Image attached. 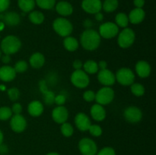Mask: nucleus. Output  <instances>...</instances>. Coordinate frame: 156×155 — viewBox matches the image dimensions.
Wrapping results in <instances>:
<instances>
[{
  "label": "nucleus",
  "instance_id": "19",
  "mask_svg": "<svg viewBox=\"0 0 156 155\" xmlns=\"http://www.w3.org/2000/svg\"><path fill=\"white\" fill-rule=\"evenodd\" d=\"M146 17V12L143 9L140 8H135L130 11L128 18H129V23L132 24H139L143 22Z\"/></svg>",
  "mask_w": 156,
  "mask_h": 155
},
{
  "label": "nucleus",
  "instance_id": "40",
  "mask_svg": "<svg viewBox=\"0 0 156 155\" xmlns=\"http://www.w3.org/2000/svg\"><path fill=\"white\" fill-rule=\"evenodd\" d=\"M66 97L64 94H59L58 95H55L54 103L57 106H63L64 103H66Z\"/></svg>",
  "mask_w": 156,
  "mask_h": 155
},
{
  "label": "nucleus",
  "instance_id": "29",
  "mask_svg": "<svg viewBox=\"0 0 156 155\" xmlns=\"http://www.w3.org/2000/svg\"><path fill=\"white\" fill-rule=\"evenodd\" d=\"M129 23L128 15L124 12H119L115 16V24L118 26V27H122V28L127 27Z\"/></svg>",
  "mask_w": 156,
  "mask_h": 155
},
{
  "label": "nucleus",
  "instance_id": "30",
  "mask_svg": "<svg viewBox=\"0 0 156 155\" xmlns=\"http://www.w3.org/2000/svg\"><path fill=\"white\" fill-rule=\"evenodd\" d=\"M36 5L44 10H51L55 7L56 0H35Z\"/></svg>",
  "mask_w": 156,
  "mask_h": 155
},
{
  "label": "nucleus",
  "instance_id": "28",
  "mask_svg": "<svg viewBox=\"0 0 156 155\" xmlns=\"http://www.w3.org/2000/svg\"><path fill=\"white\" fill-rule=\"evenodd\" d=\"M118 0H105L102 2V9L107 13L114 12L118 9Z\"/></svg>",
  "mask_w": 156,
  "mask_h": 155
},
{
  "label": "nucleus",
  "instance_id": "7",
  "mask_svg": "<svg viewBox=\"0 0 156 155\" xmlns=\"http://www.w3.org/2000/svg\"><path fill=\"white\" fill-rule=\"evenodd\" d=\"M119 27L115 23L111 21H107L100 25L98 33L101 37L104 39H112L118 35Z\"/></svg>",
  "mask_w": 156,
  "mask_h": 155
},
{
  "label": "nucleus",
  "instance_id": "50",
  "mask_svg": "<svg viewBox=\"0 0 156 155\" xmlns=\"http://www.w3.org/2000/svg\"><path fill=\"white\" fill-rule=\"evenodd\" d=\"M3 139H4V135H3L2 132V131L0 130V144H2Z\"/></svg>",
  "mask_w": 156,
  "mask_h": 155
},
{
  "label": "nucleus",
  "instance_id": "21",
  "mask_svg": "<svg viewBox=\"0 0 156 155\" xmlns=\"http://www.w3.org/2000/svg\"><path fill=\"white\" fill-rule=\"evenodd\" d=\"M16 74L13 67L10 65H4L0 68V80L4 82L13 81L16 77Z\"/></svg>",
  "mask_w": 156,
  "mask_h": 155
},
{
  "label": "nucleus",
  "instance_id": "6",
  "mask_svg": "<svg viewBox=\"0 0 156 155\" xmlns=\"http://www.w3.org/2000/svg\"><path fill=\"white\" fill-rule=\"evenodd\" d=\"M116 81L123 86H130L134 83L136 75L133 71L129 68H121L115 74Z\"/></svg>",
  "mask_w": 156,
  "mask_h": 155
},
{
  "label": "nucleus",
  "instance_id": "35",
  "mask_svg": "<svg viewBox=\"0 0 156 155\" xmlns=\"http://www.w3.org/2000/svg\"><path fill=\"white\" fill-rule=\"evenodd\" d=\"M88 131H89L90 134H91L92 136L94 137H99L102 135V132H103V130H102L101 127L99 125H91V126L88 129Z\"/></svg>",
  "mask_w": 156,
  "mask_h": 155
},
{
  "label": "nucleus",
  "instance_id": "34",
  "mask_svg": "<svg viewBox=\"0 0 156 155\" xmlns=\"http://www.w3.org/2000/svg\"><path fill=\"white\" fill-rule=\"evenodd\" d=\"M14 69L16 73H24L28 68V64L24 60H19L14 65Z\"/></svg>",
  "mask_w": 156,
  "mask_h": 155
},
{
  "label": "nucleus",
  "instance_id": "17",
  "mask_svg": "<svg viewBox=\"0 0 156 155\" xmlns=\"http://www.w3.org/2000/svg\"><path fill=\"white\" fill-rule=\"evenodd\" d=\"M54 8L56 9V12L59 15L64 17V18L71 15L73 13V11H74L73 5L69 2L63 1V0L56 3V5H55Z\"/></svg>",
  "mask_w": 156,
  "mask_h": 155
},
{
  "label": "nucleus",
  "instance_id": "3",
  "mask_svg": "<svg viewBox=\"0 0 156 155\" xmlns=\"http://www.w3.org/2000/svg\"><path fill=\"white\" fill-rule=\"evenodd\" d=\"M53 28L58 35L62 37L70 36L73 31V24L64 17H59L53 21Z\"/></svg>",
  "mask_w": 156,
  "mask_h": 155
},
{
  "label": "nucleus",
  "instance_id": "26",
  "mask_svg": "<svg viewBox=\"0 0 156 155\" xmlns=\"http://www.w3.org/2000/svg\"><path fill=\"white\" fill-rule=\"evenodd\" d=\"M28 18L30 20V22L36 25H39L41 24L44 21L45 17L43 12H40V11L33 10L30 12H29Z\"/></svg>",
  "mask_w": 156,
  "mask_h": 155
},
{
  "label": "nucleus",
  "instance_id": "8",
  "mask_svg": "<svg viewBox=\"0 0 156 155\" xmlns=\"http://www.w3.org/2000/svg\"><path fill=\"white\" fill-rule=\"evenodd\" d=\"M114 91L111 87L104 86L95 94V100L98 104L105 106L110 104L114 100Z\"/></svg>",
  "mask_w": 156,
  "mask_h": 155
},
{
  "label": "nucleus",
  "instance_id": "23",
  "mask_svg": "<svg viewBox=\"0 0 156 155\" xmlns=\"http://www.w3.org/2000/svg\"><path fill=\"white\" fill-rule=\"evenodd\" d=\"M29 63L32 68H36V69L41 68L44 66L45 63V57L42 53L39 52L34 53L29 59Z\"/></svg>",
  "mask_w": 156,
  "mask_h": 155
},
{
  "label": "nucleus",
  "instance_id": "44",
  "mask_svg": "<svg viewBox=\"0 0 156 155\" xmlns=\"http://www.w3.org/2000/svg\"><path fill=\"white\" fill-rule=\"evenodd\" d=\"M145 3H146L145 0H133V5L136 8L143 9V6L145 5Z\"/></svg>",
  "mask_w": 156,
  "mask_h": 155
},
{
  "label": "nucleus",
  "instance_id": "10",
  "mask_svg": "<svg viewBox=\"0 0 156 155\" xmlns=\"http://www.w3.org/2000/svg\"><path fill=\"white\" fill-rule=\"evenodd\" d=\"M123 116L128 122L137 123L140 122L143 119V112L137 106H130L124 109Z\"/></svg>",
  "mask_w": 156,
  "mask_h": 155
},
{
  "label": "nucleus",
  "instance_id": "33",
  "mask_svg": "<svg viewBox=\"0 0 156 155\" xmlns=\"http://www.w3.org/2000/svg\"><path fill=\"white\" fill-rule=\"evenodd\" d=\"M12 109L9 106H2L0 107V120L2 121H6L11 119L12 116Z\"/></svg>",
  "mask_w": 156,
  "mask_h": 155
},
{
  "label": "nucleus",
  "instance_id": "38",
  "mask_svg": "<svg viewBox=\"0 0 156 155\" xmlns=\"http://www.w3.org/2000/svg\"><path fill=\"white\" fill-rule=\"evenodd\" d=\"M96 155H116V151L113 147H105L97 152Z\"/></svg>",
  "mask_w": 156,
  "mask_h": 155
},
{
  "label": "nucleus",
  "instance_id": "53",
  "mask_svg": "<svg viewBox=\"0 0 156 155\" xmlns=\"http://www.w3.org/2000/svg\"><path fill=\"white\" fill-rule=\"evenodd\" d=\"M1 57H2V52L0 51V59H1Z\"/></svg>",
  "mask_w": 156,
  "mask_h": 155
},
{
  "label": "nucleus",
  "instance_id": "37",
  "mask_svg": "<svg viewBox=\"0 0 156 155\" xmlns=\"http://www.w3.org/2000/svg\"><path fill=\"white\" fill-rule=\"evenodd\" d=\"M54 98L55 94L52 91H47L44 93V100L46 104L52 105L53 103H54Z\"/></svg>",
  "mask_w": 156,
  "mask_h": 155
},
{
  "label": "nucleus",
  "instance_id": "48",
  "mask_svg": "<svg viewBox=\"0 0 156 155\" xmlns=\"http://www.w3.org/2000/svg\"><path fill=\"white\" fill-rule=\"evenodd\" d=\"M8 150H9V149H8V147L5 144H0V153H2V154H5L8 152Z\"/></svg>",
  "mask_w": 156,
  "mask_h": 155
},
{
  "label": "nucleus",
  "instance_id": "11",
  "mask_svg": "<svg viewBox=\"0 0 156 155\" xmlns=\"http://www.w3.org/2000/svg\"><path fill=\"white\" fill-rule=\"evenodd\" d=\"M10 127L15 133H21L27 127V120L22 115H12L10 120Z\"/></svg>",
  "mask_w": 156,
  "mask_h": 155
},
{
  "label": "nucleus",
  "instance_id": "20",
  "mask_svg": "<svg viewBox=\"0 0 156 155\" xmlns=\"http://www.w3.org/2000/svg\"><path fill=\"white\" fill-rule=\"evenodd\" d=\"M90 114L93 119L97 122H102L106 118V110L104 108V106L98 103H95L91 106Z\"/></svg>",
  "mask_w": 156,
  "mask_h": 155
},
{
  "label": "nucleus",
  "instance_id": "32",
  "mask_svg": "<svg viewBox=\"0 0 156 155\" xmlns=\"http://www.w3.org/2000/svg\"><path fill=\"white\" fill-rule=\"evenodd\" d=\"M60 131L62 135L66 137V138L71 137L73 135V133H74V129H73V126L70 123L66 122L61 124Z\"/></svg>",
  "mask_w": 156,
  "mask_h": 155
},
{
  "label": "nucleus",
  "instance_id": "5",
  "mask_svg": "<svg viewBox=\"0 0 156 155\" xmlns=\"http://www.w3.org/2000/svg\"><path fill=\"white\" fill-rule=\"evenodd\" d=\"M72 84L78 88H87L90 84V78L84 70H75L70 77Z\"/></svg>",
  "mask_w": 156,
  "mask_h": 155
},
{
  "label": "nucleus",
  "instance_id": "39",
  "mask_svg": "<svg viewBox=\"0 0 156 155\" xmlns=\"http://www.w3.org/2000/svg\"><path fill=\"white\" fill-rule=\"evenodd\" d=\"M83 98L86 102H92L95 100V93L93 91L88 90L83 94Z\"/></svg>",
  "mask_w": 156,
  "mask_h": 155
},
{
  "label": "nucleus",
  "instance_id": "2",
  "mask_svg": "<svg viewBox=\"0 0 156 155\" xmlns=\"http://www.w3.org/2000/svg\"><path fill=\"white\" fill-rule=\"evenodd\" d=\"M21 47V41L15 35L6 36L1 42V50L4 54L11 56L18 53Z\"/></svg>",
  "mask_w": 156,
  "mask_h": 155
},
{
  "label": "nucleus",
  "instance_id": "22",
  "mask_svg": "<svg viewBox=\"0 0 156 155\" xmlns=\"http://www.w3.org/2000/svg\"><path fill=\"white\" fill-rule=\"evenodd\" d=\"M44 107L43 103L40 100H33L27 106V112L30 115L33 117H38L44 112Z\"/></svg>",
  "mask_w": 156,
  "mask_h": 155
},
{
  "label": "nucleus",
  "instance_id": "41",
  "mask_svg": "<svg viewBox=\"0 0 156 155\" xmlns=\"http://www.w3.org/2000/svg\"><path fill=\"white\" fill-rule=\"evenodd\" d=\"M11 109H12V114H14V115H19V114H21V112H22L23 108L21 103H15L12 105Z\"/></svg>",
  "mask_w": 156,
  "mask_h": 155
},
{
  "label": "nucleus",
  "instance_id": "51",
  "mask_svg": "<svg viewBox=\"0 0 156 155\" xmlns=\"http://www.w3.org/2000/svg\"><path fill=\"white\" fill-rule=\"evenodd\" d=\"M5 24L2 22V21H0V30H2V29H4Z\"/></svg>",
  "mask_w": 156,
  "mask_h": 155
},
{
  "label": "nucleus",
  "instance_id": "52",
  "mask_svg": "<svg viewBox=\"0 0 156 155\" xmlns=\"http://www.w3.org/2000/svg\"><path fill=\"white\" fill-rule=\"evenodd\" d=\"M46 155H60V154L58 153H56V152H50V153H47Z\"/></svg>",
  "mask_w": 156,
  "mask_h": 155
},
{
  "label": "nucleus",
  "instance_id": "4",
  "mask_svg": "<svg viewBox=\"0 0 156 155\" xmlns=\"http://www.w3.org/2000/svg\"><path fill=\"white\" fill-rule=\"evenodd\" d=\"M136 33L133 29L125 27L117 35V44L122 49L129 48L134 43Z\"/></svg>",
  "mask_w": 156,
  "mask_h": 155
},
{
  "label": "nucleus",
  "instance_id": "18",
  "mask_svg": "<svg viewBox=\"0 0 156 155\" xmlns=\"http://www.w3.org/2000/svg\"><path fill=\"white\" fill-rule=\"evenodd\" d=\"M135 70L139 77L141 78H146L150 75L152 68H151V65H149V62L144 60H141L139 61L136 64Z\"/></svg>",
  "mask_w": 156,
  "mask_h": 155
},
{
  "label": "nucleus",
  "instance_id": "15",
  "mask_svg": "<svg viewBox=\"0 0 156 155\" xmlns=\"http://www.w3.org/2000/svg\"><path fill=\"white\" fill-rule=\"evenodd\" d=\"M0 20L5 24V25L14 27L17 26L21 22V16L15 12H8L5 13L0 14Z\"/></svg>",
  "mask_w": 156,
  "mask_h": 155
},
{
  "label": "nucleus",
  "instance_id": "49",
  "mask_svg": "<svg viewBox=\"0 0 156 155\" xmlns=\"http://www.w3.org/2000/svg\"><path fill=\"white\" fill-rule=\"evenodd\" d=\"M94 17H95V19L97 20L98 21H102L104 19V15L101 12L94 14Z\"/></svg>",
  "mask_w": 156,
  "mask_h": 155
},
{
  "label": "nucleus",
  "instance_id": "36",
  "mask_svg": "<svg viewBox=\"0 0 156 155\" xmlns=\"http://www.w3.org/2000/svg\"><path fill=\"white\" fill-rule=\"evenodd\" d=\"M9 98L12 101H16L20 97V91L17 88H12L8 90Z\"/></svg>",
  "mask_w": 156,
  "mask_h": 155
},
{
  "label": "nucleus",
  "instance_id": "47",
  "mask_svg": "<svg viewBox=\"0 0 156 155\" xmlns=\"http://www.w3.org/2000/svg\"><path fill=\"white\" fill-rule=\"evenodd\" d=\"M98 68L100 70H104L108 68V63H107L106 61H100V62L98 63Z\"/></svg>",
  "mask_w": 156,
  "mask_h": 155
},
{
  "label": "nucleus",
  "instance_id": "45",
  "mask_svg": "<svg viewBox=\"0 0 156 155\" xmlns=\"http://www.w3.org/2000/svg\"><path fill=\"white\" fill-rule=\"evenodd\" d=\"M83 26L85 27V29H91L93 26V21L91 19H85L83 21Z\"/></svg>",
  "mask_w": 156,
  "mask_h": 155
},
{
  "label": "nucleus",
  "instance_id": "24",
  "mask_svg": "<svg viewBox=\"0 0 156 155\" xmlns=\"http://www.w3.org/2000/svg\"><path fill=\"white\" fill-rule=\"evenodd\" d=\"M79 41L77 39L73 36H68L66 37H64L63 40V46L67 51L74 52L78 50L79 48Z\"/></svg>",
  "mask_w": 156,
  "mask_h": 155
},
{
  "label": "nucleus",
  "instance_id": "43",
  "mask_svg": "<svg viewBox=\"0 0 156 155\" xmlns=\"http://www.w3.org/2000/svg\"><path fill=\"white\" fill-rule=\"evenodd\" d=\"M73 68H75V70H80L82 68L83 63H82V62L80 60V59H76V60L73 62Z\"/></svg>",
  "mask_w": 156,
  "mask_h": 155
},
{
  "label": "nucleus",
  "instance_id": "25",
  "mask_svg": "<svg viewBox=\"0 0 156 155\" xmlns=\"http://www.w3.org/2000/svg\"><path fill=\"white\" fill-rule=\"evenodd\" d=\"M18 6L24 13H29L36 6L35 0H18Z\"/></svg>",
  "mask_w": 156,
  "mask_h": 155
},
{
  "label": "nucleus",
  "instance_id": "1",
  "mask_svg": "<svg viewBox=\"0 0 156 155\" xmlns=\"http://www.w3.org/2000/svg\"><path fill=\"white\" fill-rule=\"evenodd\" d=\"M101 37L98 32L93 29H85L80 36L82 46L88 51H94L99 47Z\"/></svg>",
  "mask_w": 156,
  "mask_h": 155
},
{
  "label": "nucleus",
  "instance_id": "13",
  "mask_svg": "<svg viewBox=\"0 0 156 155\" xmlns=\"http://www.w3.org/2000/svg\"><path fill=\"white\" fill-rule=\"evenodd\" d=\"M98 80L99 83L105 87H111L115 84V74L108 68L100 70L98 72Z\"/></svg>",
  "mask_w": 156,
  "mask_h": 155
},
{
  "label": "nucleus",
  "instance_id": "9",
  "mask_svg": "<svg viewBox=\"0 0 156 155\" xmlns=\"http://www.w3.org/2000/svg\"><path fill=\"white\" fill-rule=\"evenodd\" d=\"M79 149L82 155H96L98 152L95 141L89 138H83L79 141Z\"/></svg>",
  "mask_w": 156,
  "mask_h": 155
},
{
  "label": "nucleus",
  "instance_id": "12",
  "mask_svg": "<svg viewBox=\"0 0 156 155\" xmlns=\"http://www.w3.org/2000/svg\"><path fill=\"white\" fill-rule=\"evenodd\" d=\"M81 7L86 13L94 15L101 11L102 2L101 0H82Z\"/></svg>",
  "mask_w": 156,
  "mask_h": 155
},
{
  "label": "nucleus",
  "instance_id": "14",
  "mask_svg": "<svg viewBox=\"0 0 156 155\" xmlns=\"http://www.w3.org/2000/svg\"><path fill=\"white\" fill-rule=\"evenodd\" d=\"M75 125L81 132H86L91 126V119L85 112H79L75 116Z\"/></svg>",
  "mask_w": 156,
  "mask_h": 155
},
{
  "label": "nucleus",
  "instance_id": "42",
  "mask_svg": "<svg viewBox=\"0 0 156 155\" xmlns=\"http://www.w3.org/2000/svg\"><path fill=\"white\" fill-rule=\"evenodd\" d=\"M10 3V0H0V14L4 13L9 9Z\"/></svg>",
  "mask_w": 156,
  "mask_h": 155
},
{
  "label": "nucleus",
  "instance_id": "31",
  "mask_svg": "<svg viewBox=\"0 0 156 155\" xmlns=\"http://www.w3.org/2000/svg\"><path fill=\"white\" fill-rule=\"evenodd\" d=\"M130 91L136 97H142L146 92L145 87L142 84L133 83L130 85Z\"/></svg>",
  "mask_w": 156,
  "mask_h": 155
},
{
  "label": "nucleus",
  "instance_id": "27",
  "mask_svg": "<svg viewBox=\"0 0 156 155\" xmlns=\"http://www.w3.org/2000/svg\"><path fill=\"white\" fill-rule=\"evenodd\" d=\"M83 68L84 71L87 73L88 74H94L98 72L99 68H98V62H96L95 61L91 60H87L85 63L83 64Z\"/></svg>",
  "mask_w": 156,
  "mask_h": 155
},
{
  "label": "nucleus",
  "instance_id": "46",
  "mask_svg": "<svg viewBox=\"0 0 156 155\" xmlns=\"http://www.w3.org/2000/svg\"><path fill=\"white\" fill-rule=\"evenodd\" d=\"M1 59L4 64H9L11 62V56L9 55L4 54V56H2Z\"/></svg>",
  "mask_w": 156,
  "mask_h": 155
},
{
  "label": "nucleus",
  "instance_id": "16",
  "mask_svg": "<svg viewBox=\"0 0 156 155\" xmlns=\"http://www.w3.org/2000/svg\"><path fill=\"white\" fill-rule=\"evenodd\" d=\"M52 118L58 124L66 122L69 118L68 109L64 106H57L52 111Z\"/></svg>",
  "mask_w": 156,
  "mask_h": 155
}]
</instances>
